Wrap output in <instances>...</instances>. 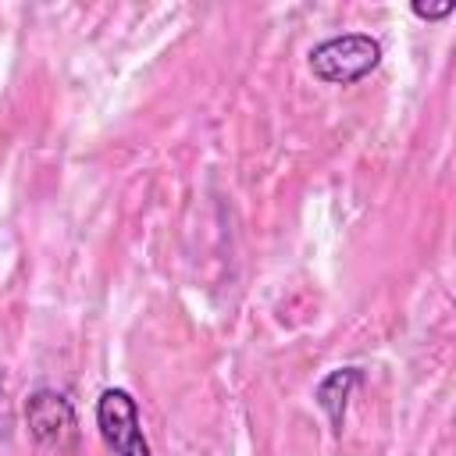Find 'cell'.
I'll return each mask as SVG.
<instances>
[{
    "label": "cell",
    "mask_w": 456,
    "mask_h": 456,
    "mask_svg": "<svg viewBox=\"0 0 456 456\" xmlns=\"http://www.w3.org/2000/svg\"><path fill=\"white\" fill-rule=\"evenodd\" d=\"M314 78L328 86H353L381 64V43L370 32H342L321 39L306 57Z\"/></svg>",
    "instance_id": "6da1fadb"
},
{
    "label": "cell",
    "mask_w": 456,
    "mask_h": 456,
    "mask_svg": "<svg viewBox=\"0 0 456 456\" xmlns=\"http://www.w3.org/2000/svg\"><path fill=\"white\" fill-rule=\"evenodd\" d=\"M93 413H96V431L114 456H153L142 435L139 403L132 399L128 388H103Z\"/></svg>",
    "instance_id": "3957f363"
},
{
    "label": "cell",
    "mask_w": 456,
    "mask_h": 456,
    "mask_svg": "<svg viewBox=\"0 0 456 456\" xmlns=\"http://www.w3.org/2000/svg\"><path fill=\"white\" fill-rule=\"evenodd\" d=\"M360 381H363V370H360V367H335V370H328V374L317 381L314 403H317L321 413L328 417L331 431H342V424H346V406H349L353 392L360 388Z\"/></svg>",
    "instance_id": "277c9868"
},
{
    "label": "cell",
    "mask_w": 456,
    "mask_h": 456,
    "mask_svg": "<svg viewBox=\"0 0 456 456\" xmlns=\"http://www.w3.org/2000/svg\"><path fill=\"white\" fill-rule=\"evenodd\" d=\"M410 11H413L417 18H424V21H438V18H449V14L456 11V4H452V0H445V4H435V7H431V4H413Z\"/></svg>",
    "instance_id": "5b68a950"
},
{
    "label": "cell",
    "mask_w": 456,
    "mask_h": 456,
    "mask_svg": "<svg viewBox=\"0 0 456 456\" xmlns=\"http://www.w3.org/2000/svg\"><path fill=\"white\" fill-rule=\"evenodd\" d=\"M25 428L32 435V442L46 452H57V456H68L78 449V413L71 406V399L57 388H36L28 392L25 399Z\"/></svg>",
    "instance_id": "7a4b0ae2"
},
{
    "label": "cell",
    "mask_w": 456,
    "mask_h": 456,
    "mask_svg": "<svg viewBox=\"0 0 456 456\" xmlns=\"http://www.w3.org/2000/svg\"><path fill=\"white\" fill-rule=\"evenodd\" d=\"M0 392H4V370H0Z\"/></svg>",
    "instance_id": "8992f818"
}]
</instances>
